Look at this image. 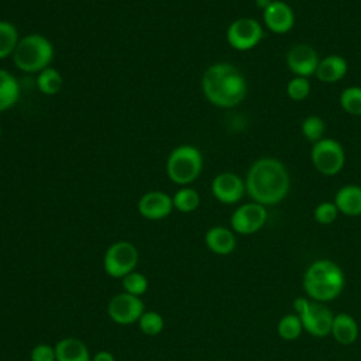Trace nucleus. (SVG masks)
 Listing matches in <instances>:
<instances>
[{
    "label": "nucleus",
    "instance_id": "7",
    "mask_svg": "<svg viewBox=\"0 0 361 361\" xmlns=\"http://www.w3.org/2000/svg\"><path fill=\"white\" fill-rule=\"evenodd\" d=\"M312 162L314 168L327 176H333L344 166L345 155L341 144L333 138H322L312 147Z\"/></svg>",
    "mask_w": 361,
    "mask_h": 361
},
{
    "label": "nucleus",
    "instance_id": "35",
    "mask_svg": "<svg viewBox=\"0 0 361 361\" xmlns=\"http://www.w3.org/2000/svg\"><path fill=\"white\" fill-rule=\"evenodd\" d=\"M0 137H1V127H0Z\"/></svg>",
    "mask_w": 361,
    "mask_h": 361
},
{
    "label": "nucleus",
    "instance_id": "11",
    "mask_svg": "<svg viewBox=\"0 0 361 361\" xmlns=\"http://www.w3.org/2000/svg\"><path fill=\"white\" fill-rule=\"evenodd\" d=\"M265 206L251 202L238 206L230 219V224L234 233L238 234H254L259 231L267 221Z\"/></svg>",
    "mask_w": 361,
    "mask_h": 361
},
{
    "label": "nucleus",
    "instance_id": "12",
    "mask_svg": "<svg viewBox=\"0 0 361 361\" xmlns=\"http://www.w3.org/2000/svg\"><path fill=\"white\" fill-rule=\"evenodd\" d=\"M212 193L219 202L234 204L244 196L245 183L234 172H221L212 180Z\"/></svg>",
    "mask_w": 361,
    "mask_h": 361
},
{
    "label": "nucleus",
    "instance_id": "17",
    "mask_svg": "<svg viewBox=\"0 0 361 361\" xmlns=\"http://www.w3.org/2000/svg\"><path fill=\"white\" fill-rule=\"evenodd\" d=\"M334 340L343 345L353 344L360 334V327L357 320L345 312L334 314L333 324H331V333Z\"/></svg>",
    "mask_w": 361,
    "mask_h": 361
},
{
    "label": "nucleus",
    "instance_id": "19",
    "mask_svg": "<svg viewBox=\"0 0 361 361\" xmlns=\"http://www.w3.org/2000/svg\"><path fill=\"white\" fill-rule=\"evenodd\" d=\"M347 69H348V65L343 56L329 55L320 59L316 69V76L319 80L324 83H333L343 79L347 73Z\"/></svg>",
    "mask_w": 361,
    "mask_h": 361
},
{
    "label": "nucleus",
    "instance_id": "24",
    "mask_svg": "<svg viewBox=\"0 0 361 361\" xmlns=\"http://www.w3.org/2000/svg\"><path fill=\"white\" fill-rule=\"evenodd\" d=\"M20 38L18 30L13 23L0 20V59L13 55Z\"/></svg>",
    "mask_w": 361,
    "mask_h": 361
},
{
    "label": "nucleus",
    "instance_id": "26",
    "mask_svg": "<svg viewBox=\"0 0 361 361\" xmlns=\"http://www.w3.org/2000/svg\"><path fill=\"white\" fill-rule=\"evenodd\" d=\"M340 104L344 111L353 116H361V87L350 86L340 94Z\"/></svg>",
    "mask_w": 361,
    "mask_h": 361
},
{
    "label": "nucleus",
    "instance_id": "18",
    "mask_svg": "<svg viewBox=\"0 0 361 361\" xmlns=\"http://www.w3.org/2000/svg\"><path fill=\"white\" fill-rule=\"evenodd\" d=\"M56 361H92L87 345L76 337H65L55 345Z\"/></svg>",
    "mask_w": 361,
    "mask_h": 361
},
{
    "label": "nucleus",
    "instance_id": "3",
    "mask_svg": "<svg viewBox=\"0 0 361 361\" xmlns=\"http://www.w3.org/2000/svg\"><path fill=\"white\" fill-rule=\"evenodd\" d=\"M345 283V276L338 264L331 259H317L312 262L303 276V289L312 300L330 302L340 296Z\"/></svg>",
    "mask_w": 361,
    "mask_h": 361
},
{
    "label": "nucleus",
    "instance_id": "5",
    "mask_svg": "<svg viewBox=\"0 0 361 361\" xmlns=\"http://www.w3.org/2000/svg\"><path fill=\"white\" fill-rule=\"evenodd\" d=\"M168 178L180 186H188L195 182L203 169V157L199 148L190 144L175 147L166 158Z\"/></svg>",
    "mask_w": 361,
    "mask_h": 361
},
{
    "label": "nucleus",
    "instance_id": "2",
    "mask_svg": "<svg viewBox=\"0 0 361 361\" xmlns=\"http://www.w3.org/2000/svg\"><path fill=\"white\" fill-rule=\"evenodd\" d=\"M202 92L212 104L228 109L245 99L247 80L234 65L217 62L203 72Z\"/></svg>",
    "mask_w": 361,
    "mask_h": 361
},
{
    "label": "nucleus",
    "instance_id": "14",
    "mask_svg": "<svg viewBox=\"0 0 361 361\" xmlns=\"http://www.w3.org/2000/svg\"><path fill=\"white\" fill-rule=\"evenodd\" d=\"M320 59L316 49L309 44H298L292 47L286 55V63L296 76L309 78L316 73Z\"/></svg>",
    "mask_w": 361,
    "mask_h": 361
},
{
    "label": "nucleus",
    "instance_id": "13",
    "mask_svg": "<svg viewBox=\"0 0 361 361\" xmlns=\"http://www.w3.org/2000/svg\"><path fill=\"white\" fill-rule=\"evenodd\" d=\"M138 213L148 220H162L173 210L172 196L161 190H151L144 193L137 203Z\"/></svg>",
    "mask_w": 361,
    "mask_h": 361
},
{
    "label": "nucleus",
    "instance_id": "9",
    "mask_svg": "<svg viewBox=\"0 0 361 361\" xmlns=\"http://www.w3.org/2000/svg\"><path fill=\"white\" fill-rule=\"evenodd\" d=\"M145 312L144 302L140 296L120 292L114 295L107 305V314L117 324H131L138 322L141 314Z\"/></svg>",
    "mask_w": 361,
    "mask_h": 361
},
{
    "label": "nucleus",
    "instance_id": "15",
    "mask_svg": "<svg viewBox=\"0 0 361 361\" xmlns=\"http://www.w3.org/2000/svg\"><path fill=\"white\" fill-rule=\"evenodd\" d=\"M262 14L265 25L275 34H285L290 31L295 24V13L292 7L281 0H272Z\"/></svg>",
    "mask_w": 361,
    "mask_h": 361
},
{
    "label": "nucleus",
    "instance_id": "25",
    "mask_svg": "<svg viewBox=\"0 0 361 361\" xmlns=\"http://www.w3.org/2000/svg\"><path fill=\"white\" fill-rule=\"evenodd\" d=\"M276 331H278V336L282 340H286V341L296 340L302 334V331H303V324H302L300 317L296 313L285 314L278 322Z\"/></svg>",
    "mask_w": 361,
    "mask_h": 361
},
{
    "label": "nucleus",
    "instance_id": "33",
    "mask_svg": "<svg viewBox=\"0 0 361 361\" xmlns=\"http://www.w3.org/2000/svg\"><path fill=\"white\" fill-rule=\"evenodd\" d=\"M92 361H116V358H114V355L110 351L102 350V351H97L92 357Z\"/></svg>",
    "mask_w": 361,
    "mask_h": 361
},
{
    "label": "nucleus",
    "instance_id": "30",
    "mask_svg": "<svg viewBox=\"0 0 361 361\" xmlns=\"http://www.w3.org/2000/svg\"><path fill=\"white\" fill-rule=\"evenodd\" d=\"M286 93L289 96V99L295 100V102H300L305 100L309 93H310V83L307 78L303 76H295L288 82L286 86Z\"/></svg>",
    "mask_w": 361,
    "mask_h": 361
},
{
    "label": "nucleus",
    "instance_id": "29",
    "mask_svg": "<svg viewBox=\"0 0 361 361\" xmlns=\"http://www.w3.org/2000/svg\"><path fill=\"white\" fill-rule=\"evenodd\" d=\"M324 130H326V124L319 116H307L302 121V134L313 144L323 138Z\"/></svg>",
    "mask_w": 361,
    "mask_h": 361
},
{
    "label": "nucleus",
    "instance_id": "6",
    "mask_svg": "<svg viewBox=\"0 0 361 361\" xmlns=\"http://www.w3.org/2000/svg\"><path fill=\"white\" fill-rule=\"evenodd\" d=\"M138 250L130 241H116L104 252L103 268L111 278H124L135 271L138 264Z\"/></svg>",
    "mask_w": 361,
    "mask_h": 361
},
{
    "label": "nucleus",
    "instance_id": "36",
    "mask_svg": "<svg viewBox=\"0 0 361 361\" xmlns=\"http://www.w3.org/2000/svg\"><path fill=\"white\" fill-rule=\"evenodd\" d=\"M93 1H97V0H93Z\"/></svg>",
    "mask_w": 361,
    "mask_h": 361
},
{
    "label": "nucleus",
    "instance_id": "4",
    "mask_svg": "<svg viewBox=\"0 0 361 361\" xmlns=\"http://www.w3.org/2000/svg\"><path fill=\"white\" fill-rule=\"evenodd\" d=\"M54 52V45L45 35L28 34L20 38L11 56L14 66L21 72L38 73L49 66Z\"/></svg>",
    "mask_w": 361,
    "mask_h": 361
},
{
    "label": "nucleus",
    "instance_id": "16",
    "mask_svg": "<svg viewBox=\"0 0 361 361\" xmlns=\"http://www.w3.org/2000/svg\"><path fill=\"white\" fill-rule=\"evenodd\" d=\"M204 243L206 247L217 255H228L237 245L234 231L223 226L210 227L204 234Z\"/></svg>",
    "mask_w": 361,
    "mask_h": 361
},
{
    "label": "nucleus",
    "instance_id": "28",
    "mask_svg": "<svg viewBox=\"0 0 361 361\" xmlns=\"http://www.w3.org/2000/svg\"><path fill=\"white\" fill-rule=\"evenodd\" d=\"M123 279V289L127 293L135 295V296H142L147 289H148V279L145 278V275H142L141 272L133 271L130 274H127Z\"/></svg>",
    "mask_w": 361,
    "mask_h": 361
},
{
    "label": "nucleus",
    "instance_id": "8",
    "mask_svg": "<svg viewBox=\"0 0 361 361\" xmlns=\"http://www.w3.org/2000/svg\"><path fill=\"white\" fill-rule=\"evenodd\" d=\"M262 34V27L255 18L241 17L228 25L226 38L234 49L248 51L259 44Z\"/></svg>",
    "mask_w": 361,
    "mask_h": 361
},
{
    "label": "nucleus",
    "instance_id": "32",
    "mask_svg": "<svg viewBox=\"0 0 361 361\" xmlns=\"http://www.w3.org/2000/svg\"><path fill=\"white\" fill-rule=\"evenodd\" d=\"M30 358L31 361H56L55 347L45 343L37 344L32 347Z\"/></svg>",
    "mask_w": 361,
    "mask_h": 361
},
{
    "label": "nucleus",
    "instance_id": "34",
    "mask_svg": "<svg viewBox=\"0 0 361 361\" xmlns=\"http://www.w3.org/2000/svg\"><path fill=\"white\" fill-rule=\"evenodd\" d=\"M271 3H272V0H255V6H257L258 8H261L262 11H264Z\"/></svg>",
    "mask_w": 361,
    "mask_h": 361
},
{
    "label": "nucleus",
    "instance_id": "21",
    "mask_svg": "<svg viewBox=\"0 0 361 361\" xmlns=\"http://www.w3.org/2000/svg\"><path fill=\"white\" fill-rule=\"evenodd\" d=\"M20 99V85L13 73L0 68V113L10 110Z\"/></svg>",
    "mask_w": 361,
    "mask_h": 361
},
{
    "label": "nucleus",
    "instance_id": "22",
    "mask_svg": "<svg viewBox=\"0 0 361 361\" xmlns=\"http://www.w3.org/2000/svg\"><path fill=\"white\" fill-rule=\"evenodd\" d=\"M38 90L45 96H54L58 94L62 90L63 86V78L59 73L58 69L48 66L38 72L35 79Z\"/></svg>",
    "mask_w": 361,
    "mask_h": 361
},
{
    "label": "nucleus",
    "instance_id": "27",
    "mask_svg": "<svg viewBox=\"0 0 361 361\" xmlns=\"http://www.w3.org/2000/svg\"><path fill=\"white\" fill-rule=\"evenodd\" d=\"M138 327L140 330L147 336H157L164 330V317L154 310L144 312L141 317L138 319Z\"/></svg>",
    "mask_w": 361,
    "mask_h": 361
},
{
    "label": "nucleus",
    "instance_id": "20",
    "mask_svg": "<svg viewBox=\"0 0 361 361\" xmlns=\"http://www.w3.org/2000/svg\"><path fill=\"white\" fill-rule=\"evenodd\" d=\"M334 203L340 213L345 216L361 214V186L345 185L336 193Z\"/></svg>",
    "mask_w": 361,
    "mask_h": 361
},
{
    "label": "nucleus",
    "instance_id": "31",
    "mask_svg": "<svg viewBox=\"0 0 361 361\" xmlns=\"http://www.w3.org/2000/svg\"><path fill=\"white\" fill-rule=\"evenodd\" d=\"M338 213L340 212L334 202H323L316 206L313 216H314V220L320 224H331L337 219Z\"/></svg>",
    "mask_w": 361,
    "mask_h": 361
},
{
    "label": "nucleus",
    "instance_id": "10",
    "mask_svg": "<svg viewBox=\"0 0 361 361\" xmlns=\"http://www.w3.org/2000/svg\"><path fill=\"white\" fill-rule=\"evenodd\" d=\"M298 316L302 320L303 330H306L310 336L323 338L331 333L334 314L324 303L309 300L305 310Z\"/></svg>",
    "mask_w": 361,
    "mask_h": 361
},
{
    "label": "nucleus",
    "instance_id": "1",
    "mask_svg": "<svg viewBox=\"0 0 361 361\" xmlns=\"http://www.w3.org/2000/svg\"><path fill=\"white\" fill-rule=\"evenodd\" d=\"M245 192L252 202L262 206L276 204L289 192V173L285 165L275 158L257 159L245 176Z\"/></svg>",
    "mask_w": 361,
    "mask_h": 361
},
{
    "label": "nucleus",
    "instance_id": "23",
    "mask_svg": "<svg viewBox=\"0 0 361 361\" xmlns=\"http://www.w3.org/2000/svg\"><path fill=\"white\" fill-rule=\"evenodd\" d=\"M173 209L180 213H192L200 204V195L196 189L189 186L179 188L172 196Z\"/></svg>",
    "mask_w": 361,
    "mask_h": 361
}]
</instances>
